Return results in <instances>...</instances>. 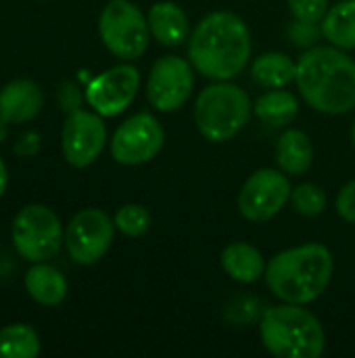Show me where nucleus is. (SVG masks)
Here are the masks:
<instances>
[{
    "label": "nucleus",
    "mask_w": 355,
    "mask_h": 358,
    "mask_svg": "<svg viewBox=\"0 0 355 358\" xmlns=\"http://www.w3.org/2000/svg\"><path fill=\"white\" fill-rule=\"evenodd\" d=\"M4 134H6V130H4V122L0 120V143L4 141Z\"/></svg>",
    "instance_id": "nucleus-29"
},
{
    "label": "nucleus",
    "mask_w": 355,
    "mask_h": 358,
    "mask_svg": "<svg viewBox=\"0 0 355 358\" xmlns=\"http://www.w3.org/2000/svg\"><path fill=\"white\" fill-rule=\"evenodd\" d=\"M44 96L36 82L13 80L0 90V120L4 124H25L42 109Z\"/></svg>",
    "instance_id": "nucleus-14"
},
{
    "label": "nucleus",
    "mask_w": 355,
    "mask_h": 358,
    "mask_svg": "<svg viewBox=\"0 0 355 358\" xmlns=\"http://www.w3.org/2000/svg\"><path fill=\"white\" fill-rule=\"evenodd\" d=\"M59 101H61L63 109L75 111L80 107V94L75 90V86L73 84H63V90L59 92Z\"/></svg>",
    "instance_id": "nucleus-27"
},
{
    "label": "nucleus",
    "mask_w": 355,
    "mask_h": 358,
    "mask_svg": "<svg viewBox=\"0 0 355 358\" xmlns=\"http://www.w3.org/2000/svg\"><path fill=\"white\" fill-rule=\"evenodd\" d=\"M25 289L29 298L42 306H59L67 298V281L59 268L36 262L25 275Z\"/></svg>",
    "instance_id": "nucleus-17"
},
{
    "label": "nucleus",
    "mask_w": 355,
    "mask_h": 358,
    "mask_svg": "<svg viewBox=\"0 0 355 358\" xmlns=\"http://www.w3.org/2000/svg\"><path fill=\"white\" fill-rule=\"evenodd\" d=\"M335 271L333 254L322 243H305L276 254L266 266L270 292L289 304H312L328 287Z\"/></svg>",
    "instance_id": "nucleus-3"
},
{
    "label": "nucleus",
    "mask_w": 355,
    "mask_h": 358,
    "mask_svg": "<svg viewBox=\"0 0 355 358\" xmlns=\"http://www.w3.org/2000/svg\"><path fill=\"white\" fill-rule=\"evenodd\" d=\"M115 227L128 235V237H142L149 233L151 224H153V216L144 206L138 203H128L123 208L117 210L115 218H113Z\"/></svg>",
    "instance_id": "nucleus-23"
},
{
    "label": "nucleus",
    "mask_w": 355,
    "mask_h": 358,
    "mask_svg": "<svg viewBox=\"0 0 355 358\" xmlns=\"http://www.w3.org/2000/svg\"><path fill=\"white\" fill-rule=\"evenodd\" d=\"M13 245L27 262H46L54 258L65 241L59 216L40 203H29L19 210L10 229Z\"/></svg>",
    "instance_id": "nucleus-6"
},
{
    "label": "nucleus",
    "mask_w": 355,
    "mask_h": 358,
    "mask_svg": "<svg viewBox=\"0 0 355 358\" xmlns=\"http://www.w3.org/2000/svg\"><path fill=\"white\" fill-rule=\"evenodd\" d=\"M251 76L259 86L285 88L297 76V63L285 52H266L253 61Z\"/></svg>",
    "instance_id": "nucleus-21"
},
{
    "label": "nucleus",
    "mask_w": 355,
    "mask_h": 358,
    "mask_svg": "<svg viewBox=\"0 0 355 358\" xmlns=\"http://www.w3.org/2000/svg\"><path fill=\"white\" fill-rule=\"evenodd\" d=\"M251 115L249 94L226 80L216 82L197 96L195 122L199 132L211 143H226L234 138Z\"/></svg>",
    "instance_id": "nucleus-5"
},
{
    "label": "nucleus",
    "mask_w": 355,
    "mask_h": 358,
    "mask_svg": "<svg viewBox=\"0 0 355 358\" xmlns=\"http://www.w3.org/2000/svg\"><path fill=\"white\" fill-rule=\"evenodd\" d=\"M291 203L297 214L301 216H318L326 210V193L314 185V182H303L291 191Z\"/></svg>",
    "instance_id": "nucleus-24"
},
{
    "label": "nucleus",
    "mask_w": 355,
    "mask_h": 358,
    "mask_svg": "<svg viewBox=\"0 0 355 358\" xmlns=\"http://www.w3.org/2000/svg\"><path fill=\"white\" fill-rule=\"evenodd\" d=\"M352 141H354V147H355V122H354V128H352Z\"/></svg>",
    "instance_id": "nucleus-30"
},
{
    "label": "nucleus",
    "mask_w": 355,
    "mask_h": 358,
    "mask_svg": "<svg viewBox=\"0 0 355 358\" xmlns=\"http://www.w3.org/2000/svg\"><path fill=\"white\" fill-rule=\"evenodd\" d=\"M324 38L343 50L355 48V0H341L322 19Z\"/></svg>",
    "instance_id": "nucleus-20"
},
{
    "label": "nucleus",
    "mask_w": 355,
    "mask_h": 358,
    "mask_svg": "<svg viewBox=\"0 0 355 358\" xmlns=\"http://www.w3.org/2000/svg\"><path fill=\"white\" fill-rule=\"evenodd\" d=\"M105 143L107 128L103 115L84 109L69 111L61 132V149L73 168H86L94 164L100 157Z\"/></svg>",
    "instance_id": "nucleus-12"
},
{
    "label": "nucleus",
    "mask_w": 355,
    "mask_h": 358,
    "mask_svg": "<svg viewBox=\"0 0 355 358\" xmlns=\"http://www.w3.org/2000/svg\"><path fill=\"white\" fill-rule=\"evenodd\" d=\"M103 44L119 59L134 61L144 55L151 40L149 19L130 0H111L98 19Z\"/></svg>",
    "instance_id": "nucleus-7"
},
{
    "label": "nucleus",
    "mask_w": 355,
    "mask_h": 358,
    "mask_svg": "<svg viewBox=\"0 0 355 358\" xmlns=\"http://www.w3.org/2000/svg\"><path fill=\"white\" fill-rule=\"evenodd\" d=\"M195 86L192 63L182 57L167 55L155 61L146 80V96L159 111L180 109Z\"/></svg>",
    "instance_id": "nucleus-11"
},
{
    "label": "nucleus",
    "mask_w": 355,
    "mask_h": 358,
    "mask_svg": "<svg viewBox=\"0 0 355 358\" xmlns=\"http://www.w3.org/2000/svg\"><path fill=\"white\" fill-rule=\"evenodd\" d=\"M297 88L316 111L339 115L355 107V61L337 46H314L297 61Z\"/></svg>",
    "instance_id": "nucleus-2"
},
{
    "label": "nucleus",
    "mask_w": 355,
    "mask_h": 358,
    "mask_svg": "<svg viewBox=\"0 0 355 358\" xmlns=\"http://www.w3.org/2000/svg\"><path fill=\"white\" fill-rule=\"evenodd\" d=\"M259 338L264 348L278 358H318L326 346V336L303 304L272 306L264 313L259 323Z\"/></svg>",
    "instance_id": "nucleus-4"
},
{
    "label": "nucleus",
    "mask_w": 355,
    "mask_h": 358,
    "mask_svg": "<svg viewBox=\"0 0 355 358\" xmlns=\"http://www.w3.org/2000/svg\"><path fill=\"white\" fill-rule=\"evenodd\" d=\"M40 350V338L29 325L15 323L0 329V358H36Z\"/></svg>",
    "instance_id": "nucleus-22"
},
{
    "label": "nucleus",
    "mask_w": 355,
    "mask_h": 358,
    "mask_svg": "<svg viewBox=\"0 0 355 358\" xmlns=\"http://www.w3.org/2000/svg\"><path fill=\"white\" fill-rule=\"evenodd\" d=\"M337 212L343 220L355 224V178L341 189L337 197Z\"/></svg>",
    "instance_id": "nucleus-26"
},
{
    "label": "nucleus",
    "mask_w": 355,
    "mask_h": 358,
    "mask_svg": "<svg viewBox=\"0 0 355 358\" xmlns=\"http://www.w3.org/2000/svg\"><path fill=\"white\" fill-rule=\"evenodd\" d=\"M140 73L134 65H117L96 76L86 88L88 105L103 117L123 113L136 99Z\"/></svg>",
    "instance_id": "nucleus-13"
},
{
    "label": "nucleus",
    "mask_w": 355,
    "mask_h": 358,
    "mask_svg": "<svg viewBox=\"0 0 355 358\" xmlns=\"http://www.w3.org/2000/svg\"><path fill=\"white\" fill-rule=\"evenodd\" d=\"M266 260L262 252L249 243L236 241L224 248L222 252V268L226 275L239 283H255L266 275Z\"/></svg>",
    "instance_id": "nucleus-16"
},
{
    "label": "nucleus",
    "mask_w": 355,
    "mask_h": 358,
    "mask_svg": "<svg viewBox=\"0 0 355 358\" xmlns=\"http://www.w3.org/2000/svg\"><path fill=\"white\" fill-rule=\"evenodd\" d=\"M276 162L285 174L299 176L308 172L314 162V145L310 136L297 128L282 132L276 143Z\"/></svg>",
    "instance_id": "nucleus-18"
},
{
    "label": "nucleus",
    "mask_w": 355,
    "mask_h": 358,
    "mask_svg": "<svg viewBox=\"0 0 355 358\" xmlns=\"http://www.w3.org/2000/svg\"><path fill=\"white\" fill-rule=\"evenodd\" d=\"M6 187H8V172H6V166H4V162L0 157V197L4 195Z\"/></svg>",
    "instance_id": "nucleus-28"
},
{
    "label": "nucleus",
    "mask_w": 355,
    "mask_h": 358,
    "mask_svg": "<svg viewBox=\"0 0 355 358\" xmlns=\"http://www.w3.org/2000/svg\"><path fill=\"white\" fill-rule=\"evenodd\" d=\"M165 143V130L159 120L146 111L126 120L111 138V155L117 164L140 166L159 155Z\"/></svg>",
    "instance_id": "nucleus-8"
},
{
    "label": "nucleus",
    "mask_w": 355,
    "mask_h": 358,
    "mask_svg": "<svg viewBox=\"0 0 355 358\" xmlns=\"http://www.w3.org/2000/svg\"><path fill=\"white\" fill-rule=\"evenodd\" d=\"M115 222L96 208L77 212L65 231V245L73 262L94 264L111 248L115 235Z\"/></svg>",
    "instance_id": "nucleus-9"
},
{
    "label": "nucleus",
    "mask_w": 355,
    "mask_h": 358,
    "mask_svg": "<svg viewBox=\"0 0 355 358\" xmlns=\"http://www.w3.org/2000/svg\"><path fill=\"white\" fill-rule=\"evenodd\" d=\"M188 57L205 78L216 82L232 80L247 67L251 57L247 23L230 10L209 13L190 36Z\"/></svg>",
    "instance_id": "nucleus-1"
},
{
    "label": "nucleus",
    "mask_w": 355,
    "mask_h": 358,
    "mask_svg": "<svg viewBox=\"0 0 355 358\" xmlns=\"http://www.w3.org/2000/svg\"><path fill=\"white\" fill-rule=\"evenodd\" d=\"M291 182L285 172L262 168L253 172L239 193V212L251 222L274 218L291 199Z\"/></svg>",
    "instance_id": "nucleus-10"
},
{
    "label": "nucleus",
    "mask_w": 355,
    "mask_h": 358,
    "mask_svg": "<svg viewBox=\"0 0 355 358\" xmlns=\"http://www.w3.org/2000/svg\"><path fill=\"white\" fill-rule=\"evenodd\" d=\"M253 111L264 124L272 128H287L299 113V101L289 90L272 88L255 101Z\"/></svg>",
    "instance_id": "nucleus-19"
},
{
    "label": "nucleus",
    "mask_w": 355,
    "mask_h": 358,
    "mask_svg": "<svg viewBox=\"0 0 355 358\" xmlns=\"http://www.w3.org/2000/svg\"><path fill=\"white\" fill-rule=\"evenodd\" d=\"M146 19L151 36L163 46H180L188 38V17L176 2L153 4Z\"/></svg>",
    "instance_id": "nucleus-15"
},
{
    "label": "nucleus",
    "mask_w": 355,
    "mask_h": 358,
    "mask_svg": "<svg viewBox=\"0 0 355 358\" xmlns=\"http://www.w3.org/2000/svg\"><path fill=\"white\" fill-rule=\"evenodd\" d=\"M293 17L303 23H318L328 13V0H287Z\"/></svg>",
    "instance_id": "nucleus-25"
}]
</instances>
